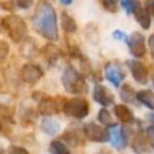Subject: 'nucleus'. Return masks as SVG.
<instances>
[{
	"label": "nucleus",
	"instance_id": "nucleus-1",
	"mask_svg": "<svg viewBox=\"0 0 154 154\" xmlns=\"http://www.w3.org/2000/svg\"><path fill=\"white\" fill-rule=\"evenodd\" d=\"M35 30L49 41L58 40V22L54 7L46 0H40L32 16Z\"/></svg>",
	"mask_w": 154,
	"mask_h": 154
},
{
	"label": "nucleus",
	"instance_id": "nucleus-2",
	"mask_svg": "<svg viewBox=\"0 0 154 154\" xmlns=\"http://www.w3.org/2000/svg\"><path fill=\"white\" fill-rule=\"evenodd\" d=\"M61 83L65 90L70 94H83L88 90V84L84 77L72 65L65 67L61 76Z\"/></svg>",
	"mask_w": 154,
	"mask_h": 154
},
{
	"label": "nucleus",
	"instance_id": "nucleus-3",
	"mask_svg": "<svg viewBox=\"0 0 154 154\" xmlns=\"http://www.w3.org/2000/svg\"><path fill=\"white\" fill-rule=\"evenodd\" d=\"M1 25L8 34L12 41L20 42L28 34L25 22L17 14H10L1 19Z\"/></svg>",
	"mask_w": 154,
	"mask_h": 154
},
{
	"label": "nucleus",
	"instance_id": "nucleus-4",
	"mask_svg": "<svg viewBox=\"0 0 154 154\" xmlns=\"http://www.w3.org/2000/svg\"><path fill=\"white\" fill-rule=\"evenodd\" d=\"M63 111L69 117H72L76 119H83L89 113V103L83 97H72V99L65 100Z\"/></svg>",
	"mask_w": 154,
	"mask_h": 154
},
{
	"label": "nucleus",
	"instance_id": "nucleus-5",
	"mask_svg": "<svg viewBox=\"0 0 154 154\" xmlns=\"http://www.w3.org/2000/svg\"><path fill=\"white\" fill-rule=\"evenodd\" d=\"M83 132L87 140L91 142H106L109 141V132L106 130V128H102L101 125L96 123H88L83 126Z\"/></svg>",
	"mask_w": 154,
	"mask_h": 154
},
{
	"label": "nucleus",
	"instance_id": "nucleus-6",
	"mask_svg": "<svg viewBox=\"0 0 154 154\" xmlns=\"http://www.w3.org/2000/svg\"><path fill=\"white\" fill-rule=\"evenodd\" d=\"M64 103H65V101L60 103L58 101V97L57 99H53L51 96L43 95L38 100V107H37V109H38V113H41L43 116H52L54 113L60 112V109H63Z\"/></svg>",
	"mask_w": 154,
	"mask_h": 154
},
{
	"label": "nucleus",
	"instance_id": "nucleus-7",
	"mask_svg": "<svg viewBox=\"0 0 154 154\" xmlns=\"http://www.w3.org/2000/svg\"><path fill=\"white\" fill-rule=\"evenodd\" d=\"M128 46H129V51L130 53L136 57V58H141L146 54V40H144V36L138 32V31H135L132 32L129 38H128Z\"/></svg>",
	"mask_w": 154,
	"mask_h": 154
},
{
	"label": "nucleus",
	"instance_id": "nucleus-8",
	"mask_svg": "<svg viewBox=\"0 0 154 154\" xmlns=\"http://www.w3.org/2000/svg\"><path fill=\"white\" fill-rule=\"evenodd\" d=\"M43 76V71L38 65L35 64H25L20 69V77L23 82L28 84L37 83Z\"/></svg>",
	"mask_w": 154,
	"mask_h": 154
},
{
	"label": "nucleus",
	"instance_id": "nucleus-9",
	"mask_svg": "<svg viewBox=\"0 0 154 154\" xmlns=\"http://www.w3.org/2000/svg\"><path fill=\"white\" fill-rule=\"evenodd\" d=\"M126 73L122 69V66L117 63H107L105 65V77L109 81L114 87H119Z\"/></svg>",
	"mask_w": 154,
	"mask_h": 154
},
{
	"label": "nucleus",
	"instance_id": "nucleus-10",
	"mask_svg": "<svg viewBox=\"0 0 154 154\" xmlns=\"http://www.w3.org/2000/svg\"><path fill=\"white\" fill-rule=\"evenodd\" d=\"M126 65L134 77V79L140 84H146L148 82V70L143 63L138 60H128Z\"/></svg>",
	"mask_w": 154,
	"mask_h": 154
},
{
	"label": "nucleus",
	"instance_id": "nucleus-11",
	"mask_svg": "<svg viewBox=\"0 0 154 154\" xmlns=\"http://www.w3.org/2000/svg\"><path fill=\"white\" fill-rule=\"evenodd\" d=\"M93 97L97 103H100L105 107L112 105L114 101L112 93L108 90V88H106L102 84H95L94 91H93Z\"/></svg>",
	"mask_w": 154,
	"mask_h": 154
},
{
	"label": "nucleus",
	"instance_id": "nucleus-12",
	"mask_svg": "<svg viewBox=\"0 0 154 154\" xmlns=\"http://www.w3.org/2000/svg\"><path fill=\"white\" fill-rule=\"evenodd\" d=\"M109 141L116 149H118V150L124 149L126 146V136L124 134V130L119 126L112 128V130L109 132Z\"/></svg>",
	"mask_w": 154,
	"mask_h": 154
},
{
	"label": "nucleus",
	"instance_id": "nucleus-13",
	"mask_svg": "<svg viewBox=\"0 0 154 154\" xmlns=\"http://www.w3.org/2000/svg\"><path fill=\"white\" fill-rule=\"evenodd\" d=\"M113 111H114V114L118 118V120H120L124 124H131L135 120V117H134L131 109L129 107H126L125 105H122V103L116 105Z\"/></svg>",
	"mask_w": 154,
	"mask_h": 154
},
{
	"label": "nucleus",
	"instance_id": "nucleus-14",
	"mask_svg": "<svg viewBox=\"0 0 154 154\" xmlns=\"http://www.w3.org/2000/svg\"><path fill=\"white\" fill-rule=\"evenodd\" d=\"M134 14H135V18H136L137 23L141 25V28H143L144 30H148L150 28L152 18H150V14L147 12V10L144 7H142V6L137 7L134 11Z\"/></svg>",
	"mask_w": 154,
	"mask_h": 154
},
{
	"label": "nucleus",
	"instance_id": "nucleus-15",
	"mask_svg": "<svg viewBox=\"0 0 154 154\" xmlns=\"http://www.w3.org/2000/svg\"><path fill=\"white\" fill-rule=\"evenodd\" d=\"M136 99L142 105H144L149 109H153L154 111V91H152L149 89L140 90V91L136 93Z\"/></svg>",
	"mask_w": 154,
	"mask_h": 154
},
{
	"label": "nucleus",
	"instance_id": "nucleus-16",
	"mask_svg": "<svg viewBox=\"0 0 154 154\" xmlns=\"http://www.w3.org/2000/svg\"><path fill=\"white\" fill-rule=\"evenodd\" d=\"M59 54L60 53H59L58 47L55 45H53V43H47L42 48V55L46 59V61L48 64H51V65L57 61V59L59 58Z\"/></svg>",
	"mask_w": 154,
	"mask_h": 154
},
{
	"label": "nucleus",
	"instance_id": "nucleus-17",
	"mask_svg": "<svg viewBox=\"0 0 154 154\" xmlns=\"http://www.w3.org/2000/svg\"><path fill=\"white\" fill-rule=\"evenodd\" d=\"M41 129L47 135L53 136L60 130V123L53 118H43L41 122Z\"/></svg>",
	"mask_w": 154,
	"mask_h": 154
},
{
	"label": "nucleus",
	"instance_id": "nucleus-18",
	"mask_svg": "<svg viewBox=\"0 0 154 154\" xmlns=\"http://www.w3.org/2000/svg\"><path fill=\"white\" fill-rule=\"evenodd\" d=\"M60 23H61V26H63L64 31H66V32L72 34V32H75L77 30V24H76L75 19L70 14H67L66 12H61Z\"/></svg>",
	"mask_w": 154,
	"mask_h": 154
},
{
	"label": "nucleus",
	"instance_id": "nucleus-19",
	"mask_svg": "<svg viewBox=\"0 0 154 154\" xmlns=\"http://www.w3.org/2000/svg\"><path fill=\"white\" fill-rule=\"evenodd\" d=\"M20 54L25 58H34L37 54V48L36 45L34 43L32 40H26L23 42L22 47H20Z\"/></svg>",
	"mask_w": 154,
	"mask_h": 154
},
{
	"label": "nucleus",
	"instance_id": "nucleus-20",
	"mask_svg": "<svg viewBox=\"0 0 154 154\" xmlns=\"http://www.w3.org/2000/svg\"><path fill=\"white\" fill-rule=\"evenodd\" d=\"M97 120H99L102 125H105L106 128H114V126H117V125H116V122L113 120V118H112V116H111V113H109L106 108H101V109L99 111Z\"/></svg>",
	"mask_w": 154,
	"mask_h": 154
},
{
	"label": "nucleus",
	"instance_id": "nucleus-21",
	"mask_svg": "<svg viewBox=\"0 0 154 154\" xmlns=\"http://www.w3.org/2000/svg\"><path fill=\"white\" fill-rule=\"evenodd\" d=\"M120 99L125 102H129V103H132L135 102V99H136V94H135V90L132 89L131 85L129 84H124L120 89Z\"/></svg>",
	"mask_w": 154,
	"mask_h": 154
},
{
	"label": "nucleus",
	"instance_id": "nucleus-22",
	"mask_svg": "<svg viewBox=\"0 0 154 154\" xmlns=\"http://www.w3.org/2000/svg\"><path fill=\"white\" fill-rule=\"evenodd\" d=\"M49 152L52 154H71V152L67 148V146L64 144L59 140H55V141H52L51 142V144H49Z\"/></svg>",
	"mask_w": 154,
	"mask_h": 154
},
{
	"label": "nucleus",
	"instance_id": "nucleus-23",
	"mask_svg": "<svg viewBox=\"0 0 154 154\" xmlns=\"http://www.w3.org/2000/svg\"><path fill=\"white\" fill-rule=\"evenodd\" d=\"M132 148H134V152H136V153H143V152L146 150L147 144H146V141H144L142 134H137V135L134 137Z\"/></svg>",
	"mask_w": 154,
	"mask_h": 154
},
{
	"label": "nucleus",
	"instance_id": "nucleus-24",
	"mask_svg": "<svg viewBox=\"0 0 154 154\" xmlns=\"http://www.w3.org/2000/svg\"><path fill=\"white\" fill-rule=\"evenodd\" d=\"M120 4L128 14L134 13V11L141 6L140 0H120Z\"/></svg>",
	"mask_w": 154,
	"mask_h": 154
},
{
	"label": "nucleus",
	"instance_id": "nucleus-25",
	"mask_svg": "<svg viewBox=\"0 0 154 154\" xmlns=\"http://www.w3.org/2000/svg\"><path fill=\"white\" fill-rule=\"evenodd\" d=\"M63 138L67 142V143H70L71 146H77V144H79L81 143V137L75 132V131H66L64 135H63Z\"/></svg>",
	"mask_w": 154,
	"mask_h": 154
},
{
	"label": "nucleus",
	"instance_id": "nucleus-26",
	"mask_svg": "<svg viewBox=\"0 0 154 154\" xmlns=\"http://www.w3.org/2000/svg\"><path fill=\"white\" fill-rule=\"evenodd\" d=\"M0 134H2V135H10L11 134L10 120L4 114H0Z\"/></svg>",
	"mask_w": 154,
	"mask_h": 154
},
{
	"label": "nucleus",
	"instance_id": "nucleus-27",
	"mask_svg": "<svg viewBox=\"0 0 154 154\" xmlns=\"http://www.w3.org/2000/svg\"><path fill=\"white\" fill-rule=\"evenodd\" d=\"M10 53V46L6 41H0V64L4 63Z\"/></svg>",
	"mask_w": 154,
	"mask_h": 154
},
{
	"label": "nucleus",
	"instance_id": "nucleus-28",
	"mask_svg": "<svg viewBox=\"0 0 154 154\" xmlns=\"http://www.w3.org/2000/svg\"><path fill=\"white\" fill-rule=\"evenodd\" d=\"M103 7L109 11V12H116L117 11V0H101Z\"/></svg>",
	"mask_w": 154,
	"mask_h": 154
},
{
	"label": "nucleus",
	"instance_id": "nucleus-29",
	"mask_svg": "<svg viewBox=\"0 0 154 154\" xmlns=\"http://www.w3.org/2000/svg\"><path fill=\"white\" fill-rule=\"evenodd\" d=\"M7 154H29L28 150L23 147H18V146H11L8 148Z\"/></svg>",
	"mask_w": 154,
	"mask_h": 154
},
{
	"label": "nucleus",
	"instance_id": "nucleus-30",
	"mask_svg": "<svg viewBox=\"0 0 154 154\" xmlns=\"http://www.w3.org/2000/svg\"><path fill=\"white\" fill-rule=\"evenodd\" d=\"M112 36L116 40H120V41H125V42H128V38H129V36L125 32H123L122 30H114Z\"/></svg>",
	"mask_w": 154,
	"mask_h": 154
},
{
	"label": "nucleus",
	"instance_id": "nucleus-31",
	"mask_svg": "<svg viewBox=\"0 0 154 154\" xmlns=\"http://www.w3.org/2000/svg\"><path fill=\"white\" fill-rule=\"evenodd\" d=\"M147 138H148V142L150 143V146L154 148V125H149L147 128Z\"/></svg>",
	"mask_w": 154,
	"mask_h": 154
},
{
	"label": "nucleus",
	"instance_id": "nucleus-32",
	"mask_svg": "<svg viewBox=\"0 0 154 154\" xmlns=\"http://www.w3.org/2000/svg\"><path fill=\"white\" fill-rule=\"evenodd\" d=\"M32 2H34V0H16V4L18 5V7L24 8V10L29 8L32 5Z\"/></svg>",
	"mask_w": 154,
	"mask_h": 154
},
{
	"label": "nucleus",
	"instance_id": "nucleus-33",
	"mask_svg": "<svg viewBox=\"0 0 154 154\" xmlns=\"http://www.w3.org/2000/svg\"><path fill=\"white\" fill-rule=\"evenodd\" d=\"M144 8L150 16H154V0H146L144 1Z\"/></svg>",
	"mask_w": 154,
	"mask_h": 154
},
{
	"label": "nucleus",
	"instance_id": "nucleus-34",
	"mask_svg": "<svg viewBox=\"0 0 154 154\" xmlns=\"http://www.w3.org/2000/svg\"><path fill=\"white\" fill-rule=\"evenodd\" d=\"M0 6L4 8V10H12L13 7V1L12 0H0Z\"/></svg>",
	"mask_w": 154,
	"mask_h": 154
},
{
	"label": "nucleus",
	"instance_id": "nucleus-35",
	"mask_svg": "<svg viewBox=\"0 0 154 154\" xmlns=\"http://www.w3.org/2000/svg\"><path fill=\"white\" fill-rule=\"evenodd\" d=\"M148 46H149V49H150V53H152V57L154 58V34L149 36L148 38Z\"/></svg>",
	"mask_w": 154,
	"mask_h": 154
},
{
	"label": "nucleus",
	"instance_id": "nucleus-36",
	"mask_svg": "<svg viewBox=\"0 0 154 154\" xmlns=\"http://www.w3.org/2000/svg\"><path fill=\"white\" fill-rule=\"evenodd\" d=\"M59 1H60V4H61V5L67 6V5H70V4H71L73 0H59Z\"/></svg>",
	"mask_w": 154,
	"mask_h": 154
},
{
	"label": "nucleus",
	"instance_id": "nucleus-37",
	"mask_svg": "<svg viewBox=\"0 0 154 154\" xmlns=\"http://www.w3.org/2000/svg\"><path fill=\"white\" fill-rule=\"evenodd\" d=\"M149 118H150V119H153V122H154V113H152V114H149Z\"/></svg>",
	"mask_w": 154,
	"mask_h": 154
},
{
	"label": "nucleus",
	"instance_id": "nucleus-38",
	"mask_svg": "<svg viewBox=\"0 0 154 154\" xmlns=\"http://www.w3.org/2000/svg\"><path fill=\"white\" fill-rule=\"evenodd\" d=\"M0 154H5V153H4V150H2V149H0Z\"/></svg>",
	"mask_w": 154,
	"mask_h": 154
}]
</instances>
